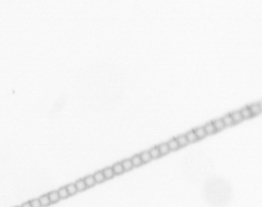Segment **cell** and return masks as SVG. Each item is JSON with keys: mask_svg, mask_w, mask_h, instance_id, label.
I'll return each mask as SVG.
<instances>
[{"mask_svg": "<svg viewBox=\"0 0 262 207\" xmlns=\"http://www.w3.org/2000/svg\"><path fill=\"white\" fill-rule=\"evenodd\" d=\"M249 108L253 117L258 116L262 113V107L258 103L252 104L249 106Z\"/></svg>", "mask_w": 262, "mask_h": 207, "instance_id": "1", "label": "cell"}, {"mask_svg": "<svg viewBox=\"0 0 262 207\" xmlns=\"http://www.w3.org/2000/svg\"><path fill=\"white\" fill-rule=\"evenodd\" d=\"M231 116L232 117L233 120H234V123L235 124H238L241 123V122L244 120V118H243L242 115H241L240 110H235L231 114Z\"/></svg>", "mask_w": 262, "mask_h": 207, "instance_id": "2", "label": "cell"}, {"mask_svg": "<svg viewBox=\"0 0 262 207\" xmlns=\"http://www.w3.org/2000/svg\"><path fill=\"white\" fill-rule=\"evenodd\" d=\"M204 129L206 131L207 136L208 135H213L217 133L216 129H215V126H214L212 122H209V123L206 124L204 126Z\"/></svg>", "mask_w": 262, "mask_h": 207, "instance_id": "3", "label": "cell"}, {"mask_svg": "<svg viewBox=\"0 0 262 207\" xmlns=\"http://www.w3.org/2000/svg\"><path fill=\"white\" fill-rule=\"evenodd\" d=\"M222 121H223L224 124H225V127H230L235 125L234 120H233L232 117L231 116V114H228L225 115L222 118Z\"/></svg>", "mask_w": 262, "mask_h": 207, "instance_id": "4", "label": "cell"}, {"mask_svg": "<svg viewBox=\"0 0 262 207\" xmlns=\"http://www.w3.org/2000/svg\"><path fill=\"white\" fill-rule=\"evenodd\" d=\"M186 137L187 138L188 141H189V144H194V143L197 142L199 141L197 136H196V133L194 132V130L193 131H189V132H187L186 134Z\"/></svg>", "mask_w": 262, "mask_h": 207, "instance_id": "5", "label": "cell"}, {"mask_svg": "<svg viewBox=\"0 0 262 207\" xmlns=\"http://www.w3.org/2000/svg\"><path fill=\"white\" fill-rule=\"evenodd\" d=\"M84 180L87 188H91L97 184L93 175H88V176H85L84 178Z\"/></svg>", "mask_w": 262, "mask_h": 207, "instance_id": "6", "label": "cell"}, {"mask_svg": "<svg viewBox=\"0 0 262 207\" xmlns=\"http://www.w3.org/2000/svg\"><path fill=\"white\" fill-rule=\"evenodd\" d=\"M48 196H49V199H50L52 204L57 203V202H59L61 199L60 196L58 195V191H52V192L48 193Z\"/></svg>", "mask_w": 262, "mask_h": 207, "instance_id": "7", "label": "cell"}, {"mask_svg": "<svg viewBox=\"0 0 262 207\" xmlns=\"http://www.w3.org/2000/svg\"><path fill=\"white\" fill-rule=\"evenodd\" d=\"M194 132L196 133V136H197L199 141V140L204 139V138L207 137L206 131L204 129V127H199L196 128V129L194 130Z\"/></svg>", "mask_w": 262, "mask_h": 207, "instance_id": "8", "label": "cell"}, {"mask_svg": "<svg viewBox=\"0 0 262 207\" xmlns=\"http://www.w3.org/2000/svg\"><path fill=\"white\" fill-rule=\"evenodd\" d=\"M121 164L125 172L130 171V170H133V168L134 167L133 165V163H132V161H131V159H126V160H123V161H121Z\"/></svg>", "mask_w": 262, "mask_h": 207, "instance_id": "9", "label": "cell"}, {"mask_svg": "<svg viewBox=\"0 0 262 207\" xmlns=\"http://www.w3.org/2000/svg\"><path fill=\"white\" fill-rule=\"evenodd\" d=\"M158 148L159 150H160V154H161V156L167 155V154H170V151H171L170 149V147H169L168 144H167V143H163V144H160V145L158 146Z\"/></svg>", "mask_w": 262, "mask_h": 207, "instance_id": "10", "label": "cell"}, {"mask_svg": "<svg viewBox=\"0 0 262 207\" xmlns=\"http://www.w3.org/2000/svg\"><path fill=\"white\" fill-rule=\"evenodd\" d=\"M167 144H168L169 147H170V149L171 151H176L180 148V145H179L178 142H177L176 138H172L171 140H170V141L167 142Z\"/></svg>", "mask_w": 262, "mask_h": 207, "instance_id": "11", "label": "cell"}, {"mask_svg": "<svg viewBox=\"0 0 262 207\" xmlns=\"http://www.w3.org/2000/svg\"><path fill=\"white\" fill-rule=\"evenodd\" d=\"M93 176H94V178L97 183H101L106 180L105 176H104V173H103V171H101V170H99V171L94 173Z\"/></svg>", "mask_w": 262, "mask_h": 207, "instance_id": "12", "label": "cell"}, {"mask_svg": "<svg viewBox=\"0 0 262 207\" xmlns=\"http://www.w3.org/2000/svg\"><path fill=\"white\" fill-rule=\"evenodd\" d=\"M212 123H213V124H214V126H215V129H216L217 132H218V131H223V130L225 128V124H224L223 121H222V118L215 119V120H214L213 121H212Z\"/></svg>", "mask_w": 262, "mask_h": 207, "instance_id": "13", "label": "cell"}, {"mask_svg": "<svg viewBox=\"0 0 262 207\" xmlns=\"http://www.w3.org/2000/svg\"><path fill=\"white\" fill-rule=\"evenodd\" d=\"M103 173H104V176H105L106 180H110V179L113 178L115 176V173L113 172V168L111 167H106L104 170H102Z\"/></svg>", "mask_w": 262, "mask_h": 207, "instance_id": "14", "label": "cell"}, {"mask_svg": "<svg viewBox=\"0 0 262 207\" xmlns=\"http://www.w3.org/2000/svg\"><path fill=\"white\" fill-rule=\"evenodd\" d=\"M113 168V172H114L115 175H121L124 173V170L123 168V166H122L121 162H119V163H116L115 164H113V166L112 167Z\"/></svg>", "mask_w": 262, "mask_h": 207, "instance_id": "15", "label": "cell"}, {"mask_svg": "<svg viewBox=\"0 0 262 207\" xmlns=\"http://www.w3.org/2000/svg\"><path fill=\"white\" fill-rule=\"evenodd\" d=\"M176 139L177 142H178L179 145H180V148H182V147H186V146L188 145V144H189V141H188L187 138H186V134L185 135H180V136H178L177 137H176Z\"/></svg>", "mask_w": 262, "mask_h": 207, "instance_id": "16", "label": "cell"}, {"mask_svg": "<svg viewBox=\"0 0 262 207\" xmlns=\"http://www.w3.org/2000/svg\"><path fill=\"white\" fill-rule=\"evenodd\" d=\"M131 161H132V163H133V165L134 167H141V166L143 164V163L142 160H141L140 158V156H139V154H136V155L133 156V157H131Z\"/></svg>", "mask_w": 262, "mask_h": 207, "instance_id": "17", "label": "cell"}, {"mask_svg": "<svg viewBox=\"0 0 262 207\" xmlns=\"http://www.w3.org/2000/svg\"><path fill=\"white\" fill-rule=\"evenodd\" d=\"M241 115H242L244 120H248L250 118L252 117V114H251V110H250L249 107H244L240 110Z\"/></svg>", "mask_w": 262, "mask_h": 207, "instance_id": "18", "label": "cell"}, {"mask_svg": "<svg viewBox=\"0 0 262 207\" xmlns=\"http://www.w3.org/2000/svg\"><path fill=\"white\" fill-rule=\"evenodd\" d=\"M149 152L153 160H156V159H158L160 158V157H162V156H161V154H160V150H159L158 147H152L151 149L149 150Z\"/></svg>", "mask_w": 262, "mask_h": 207, "instance_id": "19", "label": "cell"}, {"mask_svg": "<svg viewBox=\"0 0 262 207\" xmlns=\"http://www.w3.org/2000/svg\"><path fill=\"white\" fill-rule=\"evenodd\" d=\"M139 156H140V158L141 160H142L143 164H147V163H149V162H150L151 160H153L150 154H149V151H143V152H142L140 154H139Z\"/></svg>", "mask_w": 262, "mask_h": 207, "instance_id": "20", "label": "cell"}, {"mask_svg": "<svg viewBox=\"0 0 262 207\" xmlns=\"http://www.w3.org/2000/svg\"><path fill=\"white\" fill-rule=\"evenodd\" d=\"M39 199V201H40L41 204H42V207H47L52 204L48 194L42 195V196H41Z\"/></svg>", "mask_w": 262, "mask_h": 207, "instance_id": "21", "label": "cell"}, {"mask_svg": "<svg viewBox=\"0 0 262 207\" xmlns=\"http://www.w3.org/2000/svg\"><path fill=\"white\" fill-rule=\"evenodd\" d=\"M75 186H76L77 189H78V192H82V191L86 190V189H87V186H86L85 183H84V179H80V180H78L75 183Z\"/></svg>", "mask_w": 262, "mask_h": 207, "instance_id": "22", "label": "cell"}, {"mask_svg": "<svg viewBox=\"0 0 262 207\" xmlns=\"http://www.w3.org/2000/svg\"><path fill=\"white\" fill-rule=\"evenodd\" d=\"M66 189L68 190L69 196H74V195L77 194V193L78 192L75 183H70V184L67 185Z\"/></svg>", "mask_w": 262, "mask_h": 207, "instance_id": "23", "label": "cell"}, {"mask_svg": "<svg viewBox=\"0 0 262 207\" xmlns=\"http://www.w3.org/2000/svg\"><path fill=\"white\" fill-rule=\"evenodd\" d=\"M58 193L59 196H60L61 199H65L67 198H68L69 194H68V192L66 189V186H62L60 189H58Z\"/></svg>", "mask_w": 262, "mask_h": 207, "instance_id": "24", "label": "cell"}, {"mask_svg": "<svg viewBox=\"0 0 262 207\" xmlns=\"http://www.w3.org/2000/svg\"><path fill=\"white\" fill-rule=\"evenodd\" d=\"M31 203L32 207H42V204H41L39 199H33L32 200L29 201Z\"/></svg>", "mask_w": 262, "mask_h": 207, "instance_id": "25", "label": "cell"}, {"mask_svg": "<svg viewBox=\"0 0 262 207\" xmlns=\"http://www.w3.org/2000/svg\"><path fill=\"white\" fill-rule=\"evenodd\" d=\"M21 207H32V205H31V203H30V202L29 201V202H24V203L21 205Z\"/></svg>", "mask_w": 262, "mask_h": 207, "instance_id": "26", "label": "cell"}, {"mask_svg": "<svg viewBox=\"0 0 262 207\" xmlns=\"http://www.w3.org/2000/svg\"><path fill=\"white\" fill-rule=\"evenodd\" d=\"M15 207H21V206H15Z\"/></svg>", "mask_w": 262, "mask_h": 207, "instance_id": "27", "label": "cell"}]
</instances>
